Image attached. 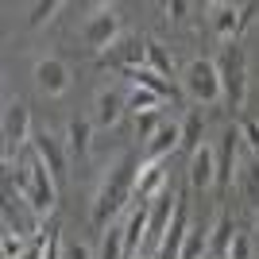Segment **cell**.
<instances>
[{
    "mask_svg": "<svg viewBox=\"0 0 259 259\" xmlns=\"http://www.w3.org/2000/svg\"><path fill=\"white\" fill-rule=\"evenodd\" d=\"M162 105V97L159 93H151V89H132V97H128V108H136V116H140V112H155V108Z\"/></svg>",
    "mask_w": 259,
    "mask_h": 259,
    "instance_id": "cell-26",
    "label": "cell"
},
{
    "mask_svg": "<svg viewBox=\"0 0 259 259\" xmlns=\"http://www.w3.org/2000/svg\"><path fill=\"white\" fill-rule=\"evenodd\" d=\"M4 228L8 232H16L20 240H39V213H35L27 201H23L20 194H12V182H8V190H4Z\"/></svg>",
    "mask_w": 259,
    "mask_h": 259,
    "instance_id": "cell-6",
    "label": "cell"
},
{
    "mask_svg": "<svg viewBox=\"0 0 259 259\" xmlns=\"http://www.w3.org/2000/svg\"><path fill=\"white\" fill-rule=\"evenodd\" d=\"M213 35L221 39V47L236 43V35H240V4H213Z\"/></svg>",
    "mask_w": 259,
    "mask_h": 259,
    "instance_id": "cell-17",
    "label": "cell"
},
{
    "mask_svg": "<svg viewBox=\"0 0 259 259\" xmlns=\"http://www.w3.org/2000/svg\"><path fill=\"white\" fill-rule=\"evenodd\" d=\"M43 259H62V236H58V225L47 228V255Z\"/></svg>",
    "mask_w": 259,
    "mask_h": 259,
    "instance_id": "cell-33",
    "label": "cell"
},
{
    "mask_svg": "<svg viewBox=\"0 0 259 259\" xmlns=\"http://www.w3.org/2000/svg\"><path fill=\"white\" fill-rule=\"evenodd\" d=\"M217 74H221V89H225V101L232 112L244 108V93H248V58L240 51V43L221 47L217 54Z\"/></svg>",
    "mask_w": 259,
    "mask_h": 259,
    "instance_id": "cell-3",
    "label": "cell"
},
{
    "mask_svg": "<svg viewBox=\"0 0 259 259\" xmlns=\"http://www.w3.org/2000/svg\"><path fill=\"white\" fill-rule=\"evenodd\" d=\"M159 194H166V166H162V162H143L140 182H136V201H140V205H151Z\"/></svg>",
    "mask_w": 259,
    "mask_h": 259,
    "instance_id": "cell-16",
    "label": "cell"
},
{
    "mask_svg": "<svg viewBox=\"0 0 259 259\" xmlns=\"http://www.w3.org/2000/svg\"><path fill=\"white\" fill-rule=\"evenodd\" d=\"M120 39V16L116 8H97V16H89L85 27H81V43L93 47V51L105 54L108 47Z\"/></svg>",
    "mask_w": 259,
    "mask_h": 259,
    "instance_id": "cell-7",
    "label": "cell"
},
{
    "mask_svg": "<svg viewBox=\"0 0 259 259\" xmlns=\"http://www.w3.org/2000/svg\"><path fill=\"white\" fill-rule=\"evenodd\" d=\"M201 255H209V228L205 225H190L186 244H182V259H201Z\"/></svg>",
    "mask_w": 259,
    "mask_h": 259,
    "instance_id": "cell-23",
    "label": "cell"
},
{
    "mask_svg": "<svg viewBox=\"0 0 259 259\" xmlns=\"http://www.w3.org/2000/svg\"><path fill=\"white\" fill-rule=\"evenodd\" d=\"M186 178H190V186H194V190H209V186H217V151L209 147V143H201V147L190 155Z\"/></svg>",
    "mask_w": 259,
    "mask_h": 259,
    "instance_id": "cell-12",
    "label": "cell"
},
{
    "mask_svg": "<svg viewBox=\"0 0 259 259\" xmlns=\"http://www.w3.org/2000/svg\"><path fill=\"white\" fill-rule=\"evenodd\" d=\"M240 197H244V205L251 209V213H259V159H248L244 166H240Z\"/></svg>",
    "mask_w": 259,
    "mask_h": 259,
    "instance_id": "cell-20",
    "label": "cell"
},
{
    "mask_svg": "<svg viewBox=\"0 0 259 259\" xmlns=\"http://www.w3.org/2000/svg\"><path fill=\"white\" fill-rule=\"evenodd\" d=\"M101 259H128V251H124V228L108 225L105 240H101Z\"/></svg>",
    "mask_w": 259,
    "mask_h": 259,
    "instance_id": "cell-25",
    "label": "cell"
},
{
    "mask_svg": "<svg viewBox=\"0 0 259 259\" xmlns=\"http://www.w3.org/2000/svg\"><path fill=\"white\" fill-rule=\"evenodd\" d=\"M186 232H190V213H186V197L178 201V213H174L166 236H162V248L159 259H182V244H186Z\"/></svg>",
    "mask_w": 259,
    "mask_h": 259,
    "instance_id": "cell-15",
    "label": "cell"
},
{
    "mask_svg": "<svg viewBox=\"0 0 259 259\" xmlns=\"http://www.w3.org/2000/svg\"><path fill=\"white\" fill-rule=\"evenodd\" d=\"M178 132H182V151L194 155L197 147H201V136H205V120H201V112H197V108H190V112H186V120L178 124Z\"/></svg>",
    "mask_w": 259,
    "mask_h": 259,
    "instance_id": "cell-22",
    "label": "cell"
},
{
    "mask_svg": "<svg viewBox=\"0 0 259 259\" xmlns=\"http://www.w3.org/2000/svg\"><path fill=\"white\" fill-rule=\"evenodd\" d=\"M27 143H31V108L23 101H8V108H4V162L23 155Z\"/></svg>",
    "mask_w": 259,
    "mask_h": 259,
    "instance_id": "cell-5",
    "label": "cell"
},
{
    "mask_svg": "<svg viewBox=\"0 0 259 259\" xmlns=\"http://www.w3.org/2000/svg\"><path fill=\"white\" fill-rule=\"evenodd\" d=\"M255 255V240L248 232H236L232 236V248H228V259H251Z\"/></svg>",
    "mask_w": 259,
    "mask_h": 259,
    "instance_id": "cell-29",
    "label": "cell"
},
{
    "mask_svg": "<svg viewBox=\"0 0 259 259\" xmlns=\"http://www.w3.org/2000/svg\"><path fill=\"white\" fill-rule=\"evenodd\" d=\"M178 147H182V132H178V124H159V132L143 143V162H166V155L178 151Z\"/></svg>",
    "mask_w": 259,
    "mask_h": 259,
    "instance_id": "cell-14",
    "label": "cell"
},
{
    "mask_svg": "<svg viewBox=\"0 0 259 259\" xmlns=\"http://www.w3.org/2000/svg\"><path fill=\"white\" fill-rule=\"evenodd\" d=\"M70 81H74V74H70V66H66L62 58L47 54V58L35 62V85L43 89L47 97H66V93H70Z\"/></svg>",
    "mask_w": 259,
    "mask_h": 259,
    "instance_id": "cell-8",
    "label": "cell"
},
{
    "mask_svg": "<svg viewBox=\"0 0 259 259\" xmlns=\"http://www.w3.org/2000/svg\"><path fill=\"white\" fill-rule=\"evenodd\" d=\"M232 236H236V225H232V217H228V213H221V217H217V225H213V232H209V255H213V259H228Z\"/></svg>",
    "mask_w": 259,
    "mask_h": 259,
    "instance_id": "cell-19",
    "label": "cell"
},
{
    "mask_svg": "<svg viewBox=\"0 0 259 259\" xmlns=\"http://www.w3.org/2000/svg\"><path fill=\"white\" fill-rule=\"evenodd\" d=\"M190 12H197L194 4H186V0H166V20H174V23H182Z\"/></svg>",
    "mask_w": 259,
    "mask_h": 259,
    "instance_id": "cell-32",
    "label": "cell"
},
{
    "mask_svg": "<svg viewBox=\"0 0 259 259\" xmlns=\"http://www.w3.org/2000/svg\"><path fill=\"white\" fill-rule=\"evenodd\" d=\"M58 12H62V4H58V0H39V4H31L27 23H31V27H43V23H51Z\"/></svg>",
    "mask_w": 259,
    "mask_h": 259,
    "instance_id": "cell-27",
    "label": "cell"
},
{
    "mask_svg": "<svg viewBox=\"0 0 259 259\" xmlns=\"http://www.w3.org/2000/svg\"><path fill=\"white\" fill-rule=\"evenodd\" d=\"M31 151L39 155V162L51 170L54 182H62V178H66V151H62V143L54 140L51 132H39V136H35V140H31Z\"/></svg>",
    "mask_w": 259,
    "mask_h": 259,
    "instance_id": "cell-13",
    "label": "cell"
},
{
    "mask_svg": "<svg viewBox=\"0 0 259 259\" xmlns=\"http://www.w3.org/2000/svg\"><path fill=\"white\" fill-rule=\"evenodd\" d=\"M136 259H140V255H136Z\"/></svg>",
    "mask_w": 259,
    "mask_h": 259,
    "instance_id": "cell-37",
    "label": "cell"
},
{
    "mask_svg": "<svg viewBox=\"0 0 259 259\" xmlns=\"http://www.w3.org/2000/svg\"><path fill=\"white\" fill-rule=\"evenodd\" d=\"M140 170H143V155L140 151H120V159L108 166V174L97 186V197H93V225L97 228H108L112 217L136 197Z\"/></svg>",
    "mask_w": 259,
    "mask_h": 259,
    "instance_id": "cell-1",
    "label": "cell"
},
{
    "mask_svg": "<svg viewBox=\"0 0 259 259\" xmlns=\"http://www.w3.org/2000/svg\"><path fill=\"white\" fill-rule=\"evenodd\" d=\"M120 74L128 77L132 85H140V89H151V93H159L162 101H166V97H174V85H170V81H166L162 74H155L151 66H136V70H120Z\"/></svg>",
    "mask_w": 259,
    "mask_h": 259,
    "instance_id": "cell-18",
    "label": "cell"
},
{
    "mask_svg": "<svg viewBox=\"0 0 259 259\" xmlns=\"http://www.w3.org/2000/svg\"><path fill=\"white\" fill-rule=\"evenodd\" d=\"M147 66H151L155 74H162V77H174V58L166 54V47L155 43V39H147Z\"/></svg>",
    "mask_w": 259,
    "mask_h": 259,
    "instance_id": "cell-24",
    "label": "cell"
},
{
    "mask_svg": "<svg viewBox=\"0 0 259 259\" xmlns=\"http://www.w3.org/2000/svg\"><path fill=\"white\" fill-rule=\"evenodd\" d=\"M259 16V0H251V4H240V31H248L251 23H255Z\"/></svg>",
    "mask_w": 259,
    "mask_h": 259,
    "instance_id": "cell-34",
    "label": "cell"
},
{
    "mask_svg": "<svg viewBox=\"0 0 259 259\" xmlns=\"http://www.w3.org/2000/svg\"><path fill=\"white\" fill-rule=\"evenodd\" d=\"M124 108H128V97H124L120 89H112V85L97 89V101H93V128H112V124L124 116Z\"/></svg>",
    "mask_w": 259,
    "mask_h": 259,
    "instance_id": "cell-11",
    "label": "cell"
},
{
    "mask_svg": "<svg viewBox=\"0 0 259 259\" xmlns=\"http://www.w3.org/2000/svg\"><path fill=\"white\" fill-rule=\"evenodd\" d=\"M62 259H93V255H89V248L77 240V244H66L62 248Z\"/></svg>",
    "mask_w": 259,
    "mask_h": 259,
    "instance_id": "cell-35",
    "label": "cell"
},
{
    "mask_svg": "<svg viewBox=\"0 0 259 259\" xmlns=\"http://www.w3.org/2000/svg\"><path fill=\"white\" fill-rule=\"evenodd\" d=\"M101 62L112 66V70H136V66H147V39L140 35H124L101 54Z\"/></svg>",
    "mask_w": 259,
    "mask_h": 259,
    "instance_id": "cell-9",
    "label": "cell"
},
{
    "mask_svg": "<svg viewBox=\"0 0 259 259\" xmlns=\"http://www.w3.org/2000/svg\"><path fill=\"white\" fill-rule=\"evenodd\" d=\"M213 151H217V190L225 194L232 186V166H236V151H240V128H225V136H221V143Z\"/></svg>",
    "mask_w": 259,
    "mask_h": 259,
    "instance_id": "cell-10",
    "label": "cell"
},
{
    "mask_svg": "<svg viewBox=\"0 0 259 259\" xmlns=\"http://www.w3.org/2000/svg\"><path fill=\"white\" fill-rule=\"evenodd\" d=\"M23 251H27V240H20L16 232L4 228V232H0V255H4V259H20Z\"/></svg>",
    "mask_w": 259,
    "mask_h": 259,
    "instance_id": "cell-28",
    "label": "cell"
},
{
    "mask_svg": "<svg viewBox=\"0 0 259 259\" xmlns=\"http://www.w3.org/2000/svg\"><path fill=\"white\" fill-rule=\"evenodd\" d=\"M159 132V120H155V112H140L136 116V136H140V143H147Z\"/></svg>",
    "mask_w": 259,
    "mask_h": 259,
    "instance_id": "cell-31",
    "label": "cell"
},
{
    "mask_svg": "<svg viewBox=\"0 0 259 259\" xmlns=\"http://www.w3.org/2000/svg\"><path fill=\"white\" fill-rule=\"evenodd\" d=\"M12 178H16V194L39 213V221L54 213V205H58V182L51 178V170L39 162V155H35L31 147L23 151V159H16Z\"/></svg>",
    "mask_w": 259,
    "mask_h": 259,
    "instance_id": "cell-2",
    "label": "cell"
},
{
    "mask_svg": "<svg viewBox=\"0 0 259 259\" xmlns=\"http://www.w3.org/2000/svg\"><path fill=\"white\" fill-rule=\"evenodd\" d=\"M240 140L248 143L251 155H259V120L255 116H244V120H240Z\"/></svg>",
    "mask_w": 259,
    "mask_h": 259,
    "instance_id": "cell-30",
    "label": "cell"
},
{
    "mask_svg": "<svg viewBox=\"0 0 259 259\" xmlns=\"http://www.w3.org/2000/svg\"><path fill=\"white\" fill-rule=\"evenodd\" d=\"M89 132H93V116H74L70 120V128H66V147H70V155H81L89 151Z\"/></svg>",
    "mask_w": 259,
    "mask_h": 259,
    "instance_id": "cell-21",
    "label": "cell"
},
{
    "mask_svg": "<svg viewBox=\"0 0 259 259\" xmlns=\"http://www.w3.org/2000/svg\"><path fill=\"white\" fill-rule=\"evenodd\" d=\"M182 89L197 101V105H217V101H225L217 62H209V58H194V62L182 70Z\"/></svg>",
    "mask_w": 259,
    "mask_h": 259,
    "instance_id": "cell-4",
    "label": "cell"
},
{
    "mask_svg": "<svg viewBox=\"0 0 259 259\" xmlns=\"http://www.w3.org/2000/svg\"><path fill=\"white\" fill-rule=\"evenodd\" d=\"M43 255H47V232H43V236H39V240H35V244H31V248H27V251H23L20 259H43Z\"/></svg>",
    "mask_w": 259,
    "mask_h": 259,
    "instance_id": "cell-36",
    "label": "cell"
}]
</instances>
